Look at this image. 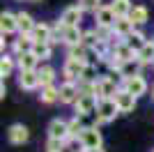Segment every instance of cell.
<instances>
[{
	"mask_svg": "<svg viewBox=\"0 0 154 152\" xmlns=\"http://www.w3.org/2000/svg\"><path fill=\"white\" fill-rule=\"evenodd\" d=\"M46 136L51 141H60L64 145H69L71 143V136H69V120H62V118H55L51 120L48 129H46Z\"/></svg>",
	"mask_w": 154,
	"mask_h": 152,
	"instance_id": "cell-1",
	"label": "cell"
},
{
	"mask_svg": "<svg viewBox=\"0 0 154 152\" xmlns=\"http://www.w3.org/2000/svg\"><path fill=\"white\" fill-rule=\"evenodd\" d=\"M78 143H81V147H83L85 152L101 150V145H103V136H101V131H99V127H88V129L81 134Z\"/></svg>",
	"mask_w": 154,
	"mask_h": 152,
	"instance_id": "cell-2",
	"label": "cell"
},
{
	"mask_svg": "<svg viewBox=\"0 0 154 152\" xmlns=\"http://www.w3.org/2000/svg\"><path fill=\"white\" fill-rule=\"evenodd\" d=\"M97 106H99V99H97L92 92H81V97L74 104V111H76L78 118H88V115L97 113Z\"/></svg>",
	"mask_w": 154,
	"mask_h": 152,
	"instance_id": "cell-3",
	"label": "cell"
},
{
	"mask_svg": "<svg viewBox=\"0 0 154 152\" xmlns=\"http://www.w3.org/2000/svg\"><path fill=\"white\" fill-rule=\"evenodd\" d=\"M115 115H120L115 99H101L97 106V125H108L115 120Z\"/></svg>",
	"mask_w": 154,
	"mask_h": 152,
	"instance_id": "cell-4",
	"label": "cell"
},
{
	"mask_svg": "<svg viewBox=\"0 0 154 152\" xmlns=\"http://www.w3.org/2000/svg\"><path fill=\"white\" fill-rule=\"evenodd\" d=\"M85 67H88V65L67 58V60H64V65H62V76H64V81H69V83H81Z\"/></svg>",
	"mask_w": 154,
	"mask_h": 152,
	"instance_id": "cell-5",
	"label": "cell"
},
{
	"mask_svg": "<svg viewBox=\"0 0 154 152\" xmlns=\"http://www.w3.org/2000/svg\"><path fill=\"white\" fill-rule=\"evenodd\" d=\"M83 9L78 5H69V7H64V12L60 14V21L58 23L62 25V28H78L81 25V21H83Z\"/></svg>",
	"mask_w": 154,
	"mask_h": 152,
	"instance_id": "cell-6",
	"label": "cell"
},
{
	"mask_svg": "<svg viewBox=\"0 0 154 152\" xmlns=\"http://www.w3.org/2000/svg\"><path fill=\"white\" fill-rule=\"evenodd\" d=\"M147 81H145V76L143 74H138V76H134V78H127V81H122V90H127L129 95H134L136 99L138 97H143L145 92H147Z\"/></svg>",
	"mask_w": 154,
	"mask_h": 152,
	"instance_id": "cell-7",
	"label": "cell"
},
{
	"mask_svg": "<svg viewBox=\"0 0 154 152\" xmlns=\"http://www.w3.org/2000/svg\"><path fill=\"white\" fill-rule=\"evenodd\" d=\"M7 138H9L12 145H23V143H28V138H30V131H28V127L23 125V122H14V125L7 129Z\"/></svg>",
	"mask_w": 154,
	"mask_h": 152,
	"instance_id": "cell-8",
	"label": "cell"
},
{
	"mask_svg": "<svg viewBox=\"0 0 154 152\" xmlns=\"http://www.w3.org/2000/svg\"><path fill=\"white\" fill-rule=\"evenodd\" d=\"M30 37L35 44H53V25L44 23V21H37Z\"/></svg>",
	"mask_w": 154,
	"mask_h": 152,
	"instance_id": "cell-9",
	"label": "cell"
},
{
	"mask_svg": "<svg viewBox=\"0 0 154 152\" xmlns=\"http://www.w3.org/2000/svg\"><path fill=\"white\" fill-rule=\"evenodd\" d=\"M81 97V88H78V83H69V81H62L60 85V104H67V106H74L76 99Z\"/></svg>",
	"mask_w": 154,
	"mask_h": 152,
	"instance_id": "cell-10",
	"label": "cell"
},
{
	"mask_svg": "<svg viewBox=\"0 0 154 152\" xmlns=\"http://www.w3.org/2000/svg\"><path fill=\"white\" fill-rule=\"evenodd\" d=\"M94 21H97V28H108V30H113L117 16H115V12H113L110 5H101V9L94 14Z\"/></svg>",
	"mask_w": 154,
	"mask_h": 152,
	"instance_id": "cell-11",
	"label": "cell"
},
{
	"mask_svg": "<svg viewBox=\"0 0 154 152\" xmlns=\"http://www.w3.org/2000/svg\"><path fill=\"white\" fill-rule=\"evenodd\" d=\"M113 99H115L117 108H120V113H134V108H136V101H138L134 95H129L127 90H122V88H120V92H117V95L113 97Z\"/></svg>",
	"mask_w": 154,
	"mask_h": 152,
	"instance_id": "cell-12",
	"label": "cell"
},
{
	"mask_svg": "<svg viewBox=\"0 0 154 152\" xmlns=\"http://www.w3.org/2000/svg\"><path fill=\"white\" fill-rule=\"evenodd\" d=\"M19 88L26 90V92L42 88V83H39V74H37V71H19Z\"/></svg>",
	"mask_w": 154,
	"mask_h": 152,
	"instance_id": "cell-13",
	"label": "cell"
},
{
	"mask_svg": "<svg viewBox=\"0 0 154 152\" xmlns=\"http://www.w3.org/2000/svg\"><path fill=\"white\" fill-rule=\"evenodd\" d=\"M0 30H2V35H16L19 32V19H16V14L12 12H2L0 14Z\"/></svg>",
	"mask_w": 154,
	"mask_h": 152,
	"instance_id": "cell-14",
	"label": "cell"
},
{
	"mask_svg": "<svg viewBox=\"0 0 154 152\" xmlns=\"http://www.w3.org/2000/svg\"><path fill=\"white\" fill-rule=\"evenodd\" d=\"M136 30H138V28H136V23L129 19V16H122V19H117V21H115V25H113V32H115L120 39H127L129 35H131V32H136Z\"/></svg>",
	"mask_w": 154,
	"mask_h": 152,
	"instance_id": "cell-15",
	"label": "cell"
},
{
	"mask_svg": "<svg viewBox=\"0 0 154 152\" xmlns=\"http://www.w3.org/2000/svg\"><path fill=\"white\" fill-rule=\"evenodd\" d=\"M16 67L19 71H37L39 69V60L35 58V53H23V55H16Z\"/></svg>",
	"mask_w": 154,
	"mask_h": 152,
	"instance_id": "cell-16",
	"label": "cell"
},
{
	"mask_svg": "<svg viewBox=\"0 0 154 152\" xmlns=\"http://www.w3.org/2000/svg\"><path fill=\"white\" fill-rule=\"evenodd\" d=\"M32 46H35V42H32V37H28V35H19V37L12 42V51H14V58L16 55H23V53H30Z\"/></svg>",
	"mask_w": 154,
	"mask_h": 152,
	"instance_id": "cell-17",
	"label": "cell"
},
{
	"mask_svg": "<svg viewBox=\"0 0 154 152\" xmlns=\"http://www.w3.org/2000/svg\"><path fill=\"white\" fill-rule=\"evenodd\" d=\"M140 60L136 58V60H131V62H124L120 69H117V76H120V81H127V78H134V76L140 74Z\"/></svg>",
	"mask_w": 154,
	"mask_h": 152,
	"instance_id": "cell-18",
	"label": "cell"
},
{
	"mask_svg": "<svg viewBox=\"0 0 154 152\" xmlns=\"http://www.w3.org/2000/svg\"><path fill=\"white\" fill-rule=\"evenodd\" d=\"M16 19H19V35H28L30 37L35 25H37V21L32 19L28 12H16Z\"/></svg>",
	"mask_w": 154,
	"mask_h": 152,
	"instance_id": "cell-19",
	"label": "cell"
},
{
	"mask_svg": "<svg viewBox=\"0 0 154 152\" xmlns=\"http://www.w3.org/2000/svg\"><path fill=\"white\" fill-rule=\"evenodd\" d=\"M39 74V83H42V88H48V85H55V67L51 65H42L37 69Z\"/></svg>",
	"mask_w": 154,
	"mask_h": 152,
	"instance_id": "cell-20",
	"label": "cell"
},
{
	"mask_svg": "<svg viewBox=\"0 0 154 152\" xmlns=\"http://www.w3.org/2000/svg\"><path fill=\"white\" fill-rule=\"evenodd\" d=\"M129 19L136 23V28H138V25H145L149 21V9L145 5H134V9H131V14H129Z\"/></svg>",
	"mask_w": 154,
	"mask_h": 152,
	"instance_id": "cell-21",
	"label": "cell"
},
{
	"mask_svg": "<svg viewBox=\"0 0 154 152\" xmlns=\"http://www.w3.org/2000/svg\"><path fill=\"white\" fill-rule=\"evenodd\" d=\"M90 53H92V51H90V49H85L83 44L67 49V58H71V60H78V62H83V65H90V58H88Z\"/></svg>",
	"mask_w": 154,
	"mask_h": 152,
	"instance_id": "cell-22",
	"label": "cell"
},
{
	"mask_svg": "<svg viewBox=\"0 0 154 152\" xmlns=\"http://www.w3.org/2000/svg\"><path fill=\"white\" fill-rule=\"evenodd\" d=\"M39 101H42V104H55V101H60V88L58 85L42 88L39 90Z\"/></svg>",
	"mask_w": 154,
	"mask_h": 152,
	"instance_id": "cell-23",
	"label": "cell"
},
{
	"mask_svg": "<svg viewBox=\"0 0 154 152\" xmlns=\"http://www.w3.org/2000/svg\"><path fill=\"white\" fill-rule=\"evenodd\" d=\"M14 67H16V58L9 55V53H2V58H0V76H2V81L7 76H12Z\"/></svg>",
	"mask_w": 154,
	"mask_h": 152,
	"instance_id": "cell-24",
	"label": "cell"
},
{
	"mask_svg": "<svg viewBox=\"0 0 154 152\" xmlns=\"http://www.w3.org/2000/svg\"><path fill=\"white\" fill-rule=\"evenodd\" d=\"M140 65H154V39H147V44L138 51Z\"/></svg>",
	"mask_w": 154,
	"mask_h": 152,
	"instance_id": "cell-25",
	"label": "cell"
},
{
	"mask_svg": "<svg viewBox=\"0 0 154 152\" xmlns=\"http://www.w3.org/2000/svg\"><path fill=\"white\" fill-rule=\"evenodd\" d=\"M110 7H113V12H115L117 19H122V16H129V14H131V9H134L131 0H113V2H110Z\"/></svg>",
	"mask_w": 154,
	"mask_h": 152,
	"instance_id": "cell-26",
	"label": "cell"
},
{
	"mask_svg": "<svg viewBox=\"0 0 154 152\" xmlns=\"http://www.w3.org/2000/svg\"><path fill=\"white\" fill-rule=\"evenodd\" d=\"M85 129H88V127H85V122L81 120L78 115H74V118L69 120V136H71V141H78Z\"/></svg>",
	"mask_w": 154,
	"mask_h": 152,
	"instance_id": "cell-27",
	"label": "cell"
},
{
	"mask_svg": "<svg viewBox=\"0 0 154 152\" xmlns=\"http://www.w3.org/2000/svg\"><path fill=\"white\" fill-rule=\"evenodd\" d=\"M124 42H127V44L131 46V49H134L136 53H138V51H140L143 46L147 44V37H145V35H143L140 30H136V32H131V35H129V37L124 39Z\"/></svg>",
	"mask_w": 154,
	"mask_h": 152,
	"instance_id": "cell-28",
	"label": "cell"
},
{
	"mask_svg": "<svg viewBox=\"0 0 154 152\" xmlns=\"http://www.w3.org/2000/svg\"><path fill=\"white\" fill-rule=\"evenodd\" d=\"M83 46L90 51H97L99 46H101V39H99V35H97V30H85L83 32Z\"/></svg>",
	"mask_w": 154,
	"mask_h": 152,
	"instance_id": "cell-29",
	"label": "cell"
},
{
	"mask_svg": "<svg viewBox=\"0 0 154 152\" xmlns=\"http://www.w3.org/2000/svg\"><path fill=\"white\" fill-rule=\"evenodd\" d=\"M32 53H35V58H37L39 62H42V60H48V58L53 55V44H35L32 46Z\"/></svg>",
	"mask_w": 154,
	"mask_h": 152,
	"instance_id": "cell-30",
	"label": "cell"
},
{
	"mask_svg": "<svg viewBox=\"0 0 154 152\" xmlns=\"http://www.w3.org/2000/svg\"><path fill=\"white\" fill-rule=\"evenodd\" d=\"M78 7H81V9H83V12H92V14H97L99 12V9H101V0H78L76 2Z\"/></svg>",
	"mask_w": 154,
	"mask_h": 152,
	"instance_id": "cell-31",
	"label": "cell"
},
{
	"mask_svg": "<svg viewBox=\"0 0 154 152\" xmlns=\"http://www.w3.org/2000/svg\"><path fill=\"white\" fill-rule=\"evenodd\" d=\"M5 95H7V88H5V81H2V85H0V97L5 99Z\"/></svg>",
	"mask_w": 154,
	"mask_h": 152,
	"instance_id": "cell-32",
	"label": "cell"
},
{
	"mask_svg": "<svg viewBox=\"0 0 154 152\" xmlns=\"http://www.w3.org/2000/svg\"><path fill=\"white\" fill-rule=\"evenodd\" d=\"M28 2H42V0H28Z\"/></svg>",
	"mask_w": 154,
	"mask_h": 152,
	"instance_id": "cell-33",
	"label": "cell"
},
{
	"mask_svg": "<svg viewBox=\"0 0 154 152\" xmlns=\"http://www.w3.org/2000/svg\"><path fill=\"white\" fill-rule=\"evenodd\" d=\"M152 97H154V85H152Z\"/></svg>",
	"mask_w": 154,
	"mask_h": 152,
	"instance_id": "cell-34",
	"label": "cell"
},
{
	"mask_svg": "<svg viewBox=\"0 0 154 152\" xmlns=\"http://www.w3.org/2000/svg\"><path fill=\"white\" fill-rule=\"evenodd\" d=\"M46 152H55V150H46Z\"/></svg>",
	"mask_w": 154,
	"mask_h": 152,
	"instance_id": "cell-35",
	"label": "cell"
},
{
	"mask_svg": "<svg viewBox=\"0 0 154 152\" xmlns=\"http://www.w3.org/2000/svg\"><path fill=\"white\" fill-rule=\"evenodd\" d=\"M26 2H28V0H26Z\"/></svg>",
	"mask_w": 154,
	"mask_h": 152,
	"instance_id": "cell-36",
	"label": "cell"
},
{
	"mask_svg": "<svg viewBox=\"0 0 154 152\" xmlns=\"http://www.w3.org/2000/svg\"><path fill=\"white\" fill-rule=\"evenodd\" d=\"M152 67H154V65H152Z\"/></svg>",
	"mask_w": 154,
	"mask_h": 152,
	"instance_id": "cell-37",
	"label": "cell"
},
{
	"mask_svg": "<svg viewBox=\"0 0 154 152\" xmlns=\"http://www.w3.org/2000/svg\"><path fill=\"white\" fill-rule=\"evenodd\" d=\"M152 152H154V150H152Z\"/></svg>",
	"mask_w": 154,
	"mask_h": 152,
	"instance_id": "cell-38",
	"label": "cell"
}]
</instances>
